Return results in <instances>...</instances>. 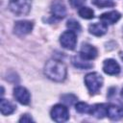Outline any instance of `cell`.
Here are the masks:
<instances>
[{"label":"cell","instance_id":"6da1fadb","mask_svg":"<svg viewBox=\"0 0 123 123\" xmlns=\"http://www.w3.org/2000/svg\"><path fill=\"white\" fill-rule=\"evenodd\" d=\"M44 73L52 81L62 82L66 78L67 68L62 61L51 59L46 62L44 66Z\"/></svg>","mask_w":123,"mask_h":123},{"label":"cell","instance_id":"7a4b0ae2","mask_svg":"<svg viewBox=\"0 0 123 123\" xmlns=\"http://www.w3.org/2000/svg\"><path fill=\"white\" fill-rule=\"evenodd\" d=\"M32 7V0H9V8L11 12L17 15H27Z\"/></svg>","mask_w":123,"mask_h":123},{"label":"cell","instance_id":"3957f363","mask_svg":"<svg viewBox=\"0 0 123 123\" xmlns=\"http://www.w3.org/2000/svg\"><path fill=\"white\" fill-rule=\"evenodd\" d=\"M103 77L97 72H91L86 75L85 84L90 94H96L103 86Z\"/></svg>","mask_w":123,"mask_h":123},{"label":"cell","instance_id":"277c9868","mask_svg":"<svg viewBox=\"0 0 123 123\" xmlns=\"http://www.w3.org/2000/svg\"><path fill=\"white\" fill-rule=\"evenodd\" d=\"M51 118L56 122H65L69 118V112L67 108L62 104L55 105L50 111Z\"/></svg>","mask_w":123,"mask_h":123},{"label":"cell","instance_id":"5b68a950","mask_svg":"<svg viewBox=\"0 0 123 123\" xmlns=\"http://www.w3.org/2000/svg\"><path fill=\"white\" fill-rule=\"evenodd\" d=\"M60 43L68 50H73L77 44V35L73 31H65L60 37Z\"/></svg>","mask_w":123,"mask_h":123},{"label":"cell","instance_id":"8992f818","mask_svg":"<svg viewBox=\"0 0 123 123\" xmlns=\"http://www.w3.org/2000/svg\"><path fill=\"white\" fill-rule=\"evenodd\" d=\"M33 28H34V23L32 21L21 20V21L15 22V24L13 26V32L15 35H17L19 37H23V36L30 34L32 32Z\"/></svg>","mask_w":123,"mask_h":123},{"label":"cell","instance_id":"52a82bcc","mask_svg":"<svg viewBox=\"0 0 123 123\" xmlns=\"http://www.w3.org/2000/svg\"><path fill=\"white\" fill-rule=\"evenodd\" d=\"M13 96L17 102H19L22 105H28L31 101V95L30 92L27 90V88L23 86H16L13 89Z\"/></svg>","mask_w":123,"mask_h":123},{"label":"cell","instance_id":"ba28073f","mask_svg":"<svg viewBox=\"0 0 123 123\" xmlns=\"http://www.w3.org/2000/svg\"><path fill=\"white\" fill-rule=\"evenodd\" d=\"M97 55H98V51L94 46L88 43H83L81 50H80V56L83 59L86 61L93 60L97 57Z\"/></svg>","mask_w":123,"mask_h":123},{"label":"cell","instance_id":"9c48e42d","mask_svg":"<svg viewBox=\"0 0 123 123\" xmlns=\"http://www.w3.org/2000/svg\"><path fill=\"white\" fill-rule=\"evenodd\" d=\"M103 70L108 75H117L120 72V66L113 59H107L103 62Z\"/></svg>","mask_w":123,"mask_h":123},{"label":"cell","instance_id":"30bf717a","mask_svg":"<svg viewBox=\"0 0 123 123\" xmlns=\"http://www.w3.org/2000/svg\"><path fill=\"white\" fill-rule=\"evenodd\" d=\"M107 116L111 120H119L123 118V107L115 104H110L107 107Z\"/></svg>","mask_w":123,"mask_h":123},{"label":"cell","instance_id":"8fae6325","mask_svg":"<svg viewBox=\"0 0 123 123\" xmlns=\"http://www.w3.org/2000/svg\"><path fill=\"white\" fill-rule=\"evenodd\" d=\"M51 12L54 17L62 19L66 15V8L62 1H55L51 5Z\"/></svg>","mask_w":123,"mask_h":123},{"label":"cell","instance_id":"7c38bea8","mask_svg":"<svg viewBox=\"0 0 123 123\" xmlns=\"http://www.w3.org/2000/svg\"><path fill=\"white\" fill-rule=\"evenodd\" d=\"M108 31V25L104 22H99V23H93L90 24L88 27V32L96 37H101L105 35Z\"/></svg>","mask_w":123,"mask_h":123},{"label":"cell","instance_id":"4fadbf2b","mask_svg":"<svg viewBox=\"0 0 123 123\" xmlns=\"http://www.w3.org/2000/svg\"><path fill=\"white\" fill-rule=\"evenodd\" d=\"M121 17V14L116 12V11H111V12H105L103 14L100 15V20L104 23H106L107 25L108 24H114L116 23Z\"/></svg>","mask_w":123,"mask_h":123},{"label":"cell","instance_id":"5bb4252c","mask_svg":"<svg viewBox=\"0 0 123 123\" xmlns=\"http://www.w3.org/2000/svg\"><path fill=\"white\" fill-rule=\"evenodd\" d=\"M107 104H95L91 106L89 114L93 115L96 118H103L107 115Z\"/></svg>","mask_w":123,"mask_h":123},{"label":"cell","instance_id":"9a60e30c","mask_svg":"<svg viewBox=\"0 0 123 123\" xmlns=\"http://www.w3.org/2000/svg\"><path fill=\"white\" fill-rule=\"evenodd\" d=\"M16 107L9 100L2 98L0 101V110L3 115H10L15 111Z\"/></svg>","mask_w":123,"mask_h":123},{"label":"cell","instance_id":"2e32d148","mask_svg":"<svg viewBox=\"0 0 123 123\" xmlns=\"http://www.w3.org/2000/svg\"><path fill=\"white\" fill-rule=\"evenodd\" d=\"M72 64L77 67V68H80V69H88V68H91L92 67V63H90L89 62H87L86 60L83 59L81 56H74L72 58Z\"/></svg>","mask_w":123,"mask_h":123},{"label":"cell","instance_id":"e0dca14e","mask_svg":"<svg viewBox=\"0 0 123 123\" xmlns=\"http://www.w3.org/2000/svg\"><path fill=\"white\" fill-rule=\"evenodd\" d=\"M78 13L82 18H85V19H91L94 17L93 10L88 7H84V6L81 7L78 11Z\"/></svg>","mask_w":123,"mask_h":123},{"label":"cell","instance_id":"ac0fdd59","mask_svg":"<svg viewBox=\"0 0 123 123\" xmlns=\"http://www.w3.org/2000/svg\"><path fill=\"white\" fill-rule=\"evenodd\" d=\"M91 3L98 8H110L115 5V3L111 0H92Z\"/></svg>","mask_w":123,"mask_h":123},{"label":"cell","instance_id":"d6986e66","mask_svg":"<svg viewBox=\"0 0 123 123\" xmlns=\"http://www.w3.org/2000/svg\"><path fill=\"white\" fill-rule=\"evenodd\" d=\"M90 108H91V106H89L88 104L84 103V102H79L75 106V109L79 113H89Z\"/></svg>","mask_w":123,"mask_h":123},{"label":"cell","instance_id":"ffe728a7","mask_svg":"<svg viewBox=\"0 0 123 123\" xmlns=\"http://www.w3.org/2000/svg\"><path fill=\"white\" fill-rule=\"evenodd\" d=\"M61 99L67 106H71V105H73L77 101V97L74 94H71V93L70 94H63V95H62Z\"/></svg>","mask_w":123,"mask_h":123},{"label":"cell","instance_id":"44dd1931","mask_svg":"<svg viewBox=\"0 0 123 123\" xmlns=\"http://www.w3.org/2000/svg\"><path fill=\"white\" fill-rule=\"evenodd\" d=\"M66 26L67 28H69L70 31H73V32H80L81 31V25L78 21H76L75 19H70L67 21L66 23Z\"/></svg>","mask_w":123,"mask_h":123},{"label":"cell","instance_id":"7402d4cb","mask_svg":"<svg viewBox=\"0 0 123 123\" xmlns=\"http://www.w3.org/2000/svg\"><path fill=\"white\" fill-rule=\"evenodd\" d=\"M86 0H69V3L72 8H80L83 7Z\"/></svg>","mask_w":123,"mask_h":123},{"label":"cell","instance_id":"603a6c76","mask_svg":"<svg viewBox=\"0 0 123 123\" xmlns=\"http://www.w3.org/2000/svg\"><path fill=\"white\" fill-rule=\"evenodd\" d=\"M31 121H34V120H33V118L31 117V115H29V114H23V115L19 118V122L25 123V122H31Z\"/></svg>","mask_w":123,"mask_h":123},{"label":"cell","instance_id":"cb8c5ba5","mask_svg":"<svg viewBox=\"0 0 123 123\" xmlns=\"http://www.w3.org/2000/svg\"><path fill=\"white\" fill-rule=\"evenodd\" d=\"M119 56H120V58H121V60L123 61V53H122V52H121V53L119 54Z\"/></svg>","mask_w":123,"mask_h":123},{"label":"cell","instance_id":"d4e9b609","mask_svg":"<svg viewBox=\"0 0 123 123\" xmlns=\"http://www.w3.org/2000/svg\"><path fill=\"white\" fill-rule=\"evenodd\" d=\"M121 97L123 98V87H122V89H121Z\"/></svg>","mask_w":123,"mask_h":123}]
</instances>
